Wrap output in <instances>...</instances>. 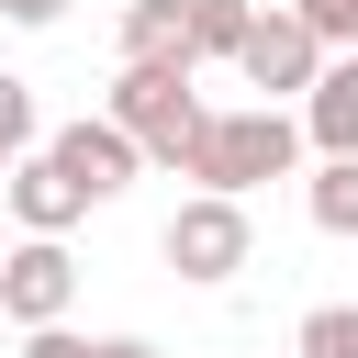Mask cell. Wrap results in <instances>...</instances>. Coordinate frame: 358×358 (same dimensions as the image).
<instances>
[{"instance_id":"1","label":"cell","mask_w":358,"mask_h":358,"mask_svg":"<svg viewBox=\"0 0 358 358\" xmlns=\"http://www.w3.org/2000/svg\"><path fill=\"white\" fill-rule=\"evenodd\" d=\"M291 157H302V123L280 112V101H246V112H201L190 123V145H179V168L201 179V190H257V179H291Z\"/></svg>"},{"instance_id":"2","label":"cell","mask_w":358,"mask_h":358,"mask_svg":"<svg viewBox=\"0 0 358 358\" xmlns=\"http://www.w3.org/2000/svg\"><path fill=\"white\" fill-rule=\"evenodd\" d=\"M190 78H201L190 56H123V78H112V123L134 134V157L179 168V145H190V123H201V90H190Z\"/></svg>"},{"instance_id":"3","label":"cell","mask_w":358,"mask_h":358,"mask_svg":"<svg viewBox=\"0 0 358 358\" xmlns=\"http://www.w3.org/2000/svg\"><path fill=\"white\" fill-rule=\"evenodd\" d=\"M168 268L179 280H235L246 268V201L235 190H190L168 213Z\"/></svg>"},{"instance_id":"4","label":"cell","mask_w":358,"mask_h":358,"mask_svg":"<svg viewBox=\"0 0 358 358\" xmlns=\"http://www.w3.org/2000/svg\"><path fill=\"white\" fill-rule=\"evenodd\" d=\"M67 302H78L67 235H22V246L0 257V313H11V324H67Z\"/></svg>"},{"instance_id":"5","label":"cell","mask_w":358,"mask_h":358,"mask_svg":"<svg viewBox=\"0 0 358 358\" xmlns=\"http://www.w3.org/2000/svg\"><path fill=\"white\" fill-rule=\"evenodd\" d=\"M235 67H246V90H302L313 67H324V45H313V22L302 11H246V34H235Z\"/></svg>"},{"instance_id":"6","label":"cell","mask_w":358,"mask_h":358,"mask_svg":"<svg viewBox=\"0 0 358 358\" xmlns=\"http://www.w3.org/2000/svg\"><path fill=\"white\" fill-rule=\"evenodd\" d=\"M45 157H56V168H67V179H78L90 201H112V190H134V168H145V157H134V134H123L112 112H101V123L78 112L67 134H45Z\"/></svg>"},{"instance_id":"7","label":"cell","mask_w":358,"mask_h":358,"mask_svg":"<svg viewBox=\"0 0 358 358\" xmlns=\"http://www.w3.org/2000/svg\"><path fill=\"white\" fill-rule=\"evenodd\" d=\"M0 190H11V213H22V235H67V224L90 213V190H78V179L56 168V157H34V145H22L11 168H0Z\"/></svg>"},{"instance_id":"8","label":"cell","mask_w":358,"mask_h":358,"mask_svg":"<svg viewBox=\"0 0 358 358\" xmlns=\"http://www.w3.org/2000/svg\"><path fill=\"white\" fill-rule=\"evenodd\" d=\"M302 145L358 157V56H336V67H313V78H302Z\"/></svg>"},{"instance_id":"9","label":"cell","mask_w":358,"mask_h":358,"mask_svg":"<svg viewBox=\"0 0 358 358\" xmlns=\"http://www.w3.org/2000/svg\"><path fill=\"white\" fill-rule=\"evenodd\" d=\"M302 201H313V224H324V235H358V157H324Z\"/></svg>"},{"instance_id":"10","label":"cell","mask_w":358,"mask_h":358,"mask_svg":"<svg viewBox=\"0 0 358 358\" xmlns=\"http://www.w3.org/2000/svg\"><path fill=\"white\" fill-rule=\"evenodd\" d=\"M123 56H190L179 45V0H134L123 11Z\"/></svg>"},{"instance_id":"11","label":"cell","mask_w":358,"mask_h":358,"mask_svg":"<svg viewBox=\"0 0 358 358\" xmlns=\"http://www.w3.org/2000/svg\"><path fill=\"white\" fill-rule=\"evenodd\" d=\"M302 358H358V302H324L302 324Z\"/></svg>"},{"instance_id":"12","label":"cell","mask_w":358,"mask_h":358,"mask_svg":"<svg viewBox=\"0 0 358 358\" xmlns=\"http://www.w3.org/2000/svg\"><path fill=\"white\" fill-rule=\"evenodd\" d=\"M22 145H34V90L0 67V157H22Z\"/></svg>"},{"instance_id":"13","label":"cell","mask_w":358,"mask_h":358,"mask_svg":"<svg viewBox=\"0 0 358 358\" xmlns=\"http://www.w3.org/2000/svg\"><path fill=\"white\" fill-rule=\"evenodd\" d=\"M313 22V45H358V0H291Z\"/></svg>"},{"instance_id":"14","label":"cell","mask_w":358,"mask_h":358,"mask_svg":"<svg viewBox=\"0 0 358 358\" xmlns=\"http://www.w3.org/2000/svg\"><path fill=\"white\" fill-rule=\"evenodd\" d=\"M22 336H34L22 358H101V336H67V324H22Z\"/></svg>"},{"instance_id":"15","label":"cell","mask_w":358,"mask_h":358,"mask_svg":"<svg viewBox=\"0 0 358 358\" xmlns=\"http://www.w3.org/2000/svg\"><path fill=\"white\" fill-rule=\"evenodd\" d=\"M67 0H0V22H56Z\"/></svg>"},{"instance_id":"16","label":"cell","mask_w":358,"mask_h":358,"mask_svg":"<svg viewBox=\"0 0 358 358\" xmlns=\"http://www.w3.org/2000/svg\"><path fill=\"white\" fill-rule=\"evenodd\" d=\"M101 358H157V347L145 336H101Z\"/></svg>"}]
</instances>
